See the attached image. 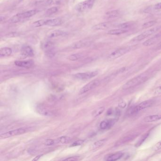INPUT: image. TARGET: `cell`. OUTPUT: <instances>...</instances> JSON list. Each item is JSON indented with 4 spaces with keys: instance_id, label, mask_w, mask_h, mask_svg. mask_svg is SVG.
Instances as JSON below:
<instances>
[{
    "instance_id": "obj_1",
    "label": "cell",
    "mask_w": 161,
    "mask_h": 161,
    "mask_svg": "<svg viewBox=\"0 0 161 161\" xmlns=\"http://www.w3.org/2000/svg\"><path fill=\"white\" fill-rule=\"evenodd\" d=\"M147 79L148 77L146 74H141L126 82L122 87V89L124 90H128L129 88L138 86L139 85L146 82Z\"/></svg>"
},
{
    "instance_id": "obj_2",
    "label": "cell",
    "mask_w": 161,
    "mask_h": 161,
    "mask_svg": "<svg viewBox=\"0 0 161 161\" xmlns=\"http://www.w3.org/2000/svg\"><path fill=\"white\" fill-rule=\"evenodd\" d=\"M38 12L37 10H28L24 12L18 13L14 15L9 19V22L10 23H16L20 22L21 20L25 19H27L33 16Z\"/></svg>"
},
{
    "instance_id": "obj_3",
    "label": "cell",
    "mask_w": 161,
    "mask_h": 161,
    "mask_svg": "<svg viewBox=\"0 0 161 161\" xmlns=\"http://www.w3.org/2000/svg\"><path fill=\"white\" fill-rule=\"evenodd\" d=\"M96 0H86L78 4L75 7L76 10L78 12H85L92 9Z\"/></svg>"
},
{
    "instance_id": "obj_4",
    "label": "cell",
    "mask_w": 161,
    "mask_h": 161,
    "mask_svg": "<svg viewBox=\"0 0 161 161\" xmlns=\"http://www.w3.org/2000/svg\"><path fill=\"white\" fill-rule=\"evenodd\" d=\"M154 103V101L152 100H146V101H144L135 107L130 109L128 111V114L130 115H132L137 113L141 110L151 107V106L153 105Z\"/></svg>"
},
{
    "instance_id": "obj_5",
    "label": "cell",
    "mask_w": 161,
    "mask_h": 161,
    "mask_svg": "<svg viewBox=\"0 0 161 161\" xmlns=\"http://www.w3.org/2000/svg\"><path fill=\"white\" fill-rule=\"evenodd\" d=\"M42 48L44 51L46 56L52 58L56 54V49L54 46V43L50 41H47L44 43L42 45Z\"/></svg>"
},
{
    "instance_id": "obj_6",
    "label": "cell",
    "mask_w": 161,
    "mask_h": 161,
    "mask_svg": "<svg viewBox=\"0 0 161 161\" xmlns=\"http://www.w3.org/2000/svg\"><path fill=\"white\" fill-rule=\"evenodd\" d=\"M131 49V47H125L118 49L110 54L108 56V59L110 60L116 59L130 52Z\"/></svg>"
},
{
    "instance_id": "obj_7",
    "label": "cell",
    "mask_w": 161,
    "mask_h": 161,
    "mask_svg": "<svg viewBox=\"0 0 161 161\" xmlns=\"http://www.w3.org/2000/svg\"><path fill=\"white\" fill-rule=\"evenodd\" d=\"M100 84V81L98 79H94L87 84L85 86L81 88L79 92V94L86 93L87 92L96 88Z\"/></svg>"
},
{
    "instance_id": "obj_8",
    "label": "cell",
    "mask_w": 161,
    "mask_h": 161,
    "mask_svg": "<svg viewBox=\"0 0 161 161\" xmlns=\"http://www.w3.org/2000/svg\"><path fill=\"white\" fill-rule=\"evenodd\" d=\"M98 74V71H97L86 72L75 74L74 75V77L76 79H79V80H87L96 77Z\"/></svg>"
},
{
    "instance_id": "obj_9",
    "label": "cell",
    "mask_w": 161,
    "mask_h": 161,
    "mask_svg": "<svg viewBox=\"0 0 161 161\" xmlns=\"http://www.w3.org/2000/svg\"><path fill=\"white\" fill-rule=\"evenodd\" d=\"M159 29V27H155L149 30H146V31L144 32L143 33L140 34L139 35H137L135 38H134L133 39H132V41L139 42L142 40L153 34H155L156 32L158 31Z\"/></svg>"
},
{
    "instance_id": "obj_10",
    "label": "cell",
    "mask_w": 161,
    "mask_h": 161,
    "mask_svg": "<svg viewBox=\"0 0 161 161\" xmlns=\"http://www.w3.org/2000/svg\"><path fill=\"white\" fill-rule=\"evenodd\" d=\"M26 132V130L25 128H18L16 130H13L6 132L5 133L2 134L1 135V138L6 139V138H8V137H12L14 136L21 135L22 134L25 133Z\"/></svg>"
},
{
    "instance_id": "obj_11",
    "label": "cell",
    "mask_w": 161,
    "mask_h": 161,
    "mask_svg": "<svg viewBox=\"0 0 161 161\" xmlns=\"http://www.w3.org/2000/svg\"><path fill=\"white\" fill-rule=\"evenodd\" d=\"M117 121L115 119H111L108 120H104L102 121L100 124V128L102 130H108L115 124Z\"/></svg>"
},
{
    "instance_id": "obj_12",
    "label": "cell",
    "mask_w": 161,
    "mask_h": 161,
    "mask_svg": "<svg viewBox=\"0 0 161 161\" xmlns=\"http://www.w3.org/2000/svg\"><path fill=\"white\" fill-rule=\"evenodd\" d=\"M20 53L22 56L30 57L34 56V52L31 47L28 45H23L20 50Z\"/></svg>"
},
{
    "instance_id": "obj_13",
    "label": "cell",
    "mask_w": 161,
    "mask_h": 161,
    "mask_svg": "<svg viewBox=\"0 0 161 161\" xmlns=\"http://www.w3.org/2000/svg\"><path fill=\"white\" fill-rule=\"evenodd\" d=\"M91 44V41L87 39H84L73 43L72 45V47L73 49H81V48L89 46Z\"/></svg>"
},
{
    "instance_id": "obj_14",
    "label": "cell",
    "mask_w": 161,
    "mask_h": 161,
    "mask_svg": "<svg viewBox=\"0 0 161 161\" xmlns=\"http://www.w3.org/2000/svg\"><path fill=\"white\" fill-rule=\"evenodd\" d=\"M113 23L112 22H105L96 24L92 27V28L95 30H103L108 29L113 26Z\"/></svg>"
},
{
    "instance_id": "obj_15",
    "label": "cell",
    "mask_w": 161,
    "mask_h": 161,
    "mask_svg": "<svg viewBox=\"0 0 161 161\" xmlns=\"http://www.w3.org/2000/svg\"><path fill=\"white\" fill-rule=\"evenodd\" d=\"M161 39V33L158 34L156 35H154V37L150 38L144 42L143 45L146 46H149L151 45L156 44L157 42L159 41Z\"/></svg>"
},
{
    "instance_id": "obj_16",
    "label": "cell",
    "mask_w": 161,
    "mask_h": 161,
    "mask_svg": "<svg viewBox=\"0 0 161 161\" xmlns=\"http://www.w3.org/2000/svg\"><path fill=\"white\" fill-rule=\"evenodd\" d=\"M37 112L40 115L45 116H52L53 114L52 111L44 107V106L39 105L37 107Z\"/></svg>"
},
{
    "instance_id": "obj_17",
    "label": "cell",
    "mask_w": 161,
    "mask_h": 161,
    "mask_svg": "<svg viewBox=\"0 0 161 161\" xmlns=\"http://www.w3.org/2000/svg\"><path fill=\"white\" fill-rule=\"evenodd\" d=\"M32 60H16L14 62L15 65L18 67L25 68H30L33 65Z\"/></svg>"
},
{
    "instance_id": "obj_18",
    "label": "cell",
    "mask_w": 161,
    "mask_h": 161,
    "mask_svg": "<svg viewBox=\"0 0 161 161\" xmlns=\"http://www.w3.org/2000/svg\"><path fill=\"white\" fill-rule=\"evenodd\" d=\"M63 23V21L62 19L59 18H55V19H50L46 20L45 25L50 26H58Z\"/></svg>"
},
{
    "instance_id": "obj_19",
    "label": "cell",
    "mask_w": 161,
    "mask_h": 161,
    "mask_svg": "<svg viewBox=\"0 0 161 161\" xmlns=\"http://www.w3.org/2000/svg\"><path fill=\"white\" fill-rule=\"evenodd\" d=\"M66 35V33L62 30H54L49 32L47 34V36L48 38H52L64 36Z\"/></svg>"
},
{
    "instance_id": "obj_20",
    "label": "cell",
    "mask_w": 161,
    "mask_h": 161,
    "mask_svg": "<svg viewBox=\"0 0 161 161\" xmlns=\"http://www.w3.org/2000/svg\"><path fill=\"white\" fill-rule=\"evenodd\" d=\"M137 135H138L137 134H132V135L126 136V137H125L124 138L121 139L120 140H119L118 142H117L115 145L116 146H120V145L128 142L129 141H131L132 140L135 139V137H137Z\"/></svg>"
},
{
    "instance_id": "obj_21",
    "label": "cell",
    "mask_w": 161,
    "mask_h": 161,
    "mask_svg": "<svg viewBox=\"0 0 161 161\" xmlns=\"http://www.w3.org/2000/svg\"><path fill=\"white\" fill-rule=\"evenodd\" d=\"M160 119H161V115H151L145 117L143 119V121L146 122H152L158 121Z\"/></svg>"
},
{
    "instance_id": "obj_22",
    "label": "cell",
    "mask_w": 161,
    "mask_h": 161,
    "mask_svg": "<svg viewBox=\"0 0 161 161\" xmlns=\"http://www.w3.org/2000/svg\"><path fill=\"white\" fill-rule=\"evenodd\" d=\"M124 155V154L121 152H117L107 156L106 160L108 161H115L120 159Z\"/></svg>"
},
{
    "instance_id": "obj_23",
    "label": "cell",
    "mask_w": 161,
    "mask_h": 161,
    "mask_svg": "<svg viewBox=\"0 0 161 161\" xmlns=\"http://www.w3.org/2000/svg\"><path fill=\"white\" fill-rule=\"evenodd\" d=\"M12 53V50L9 47H3L0 49V56L5 57L10 56Z\"/></svg>"
},
{
    "instance_id": "obj_24",
    "label": "cell",
    "mask_w": 161,
    "mask_h": 161,
    "mask_svg": "<svg viewBox=\"0 0 161 161\" xmlns=\"http://www.w3.org/2000/svg\"><path fill=\"white\" fill-rule=\"evenodd\" d=\"M127 30H125V29L119 28V29H112V30H109L107 32V34L110 35H120L121 34H124V33L127 32Z\"/></svg>"
},
{
    "instance_id": "obj_25",
    "label": "cell",
    "mask_w": 161,
    "mask_h": 161,
    "mask_svg": "<svg viewBox=\"0 0 161 161\" xmlns=\"http://www.w3.org/2000/svg\"><path fill=\"white\" fill-rule=\"evenodd\" d=\"M106 140H107L106 139H103L100 140L99 141H96L93 144L91 149L92 150H96L99 149L100 147L103 146L105 143Z\"/></svg>"
},
{
    "instance_id": "obj_26",
    "label": "cell",
    "mask_w": 161,
    "mask_h": 161,
    "mask_svg": "<svg viewBox=\"0 0 161 161\" xmlns=\"http://www.w3.org/2000/svg\"><path fill=\"white\" fill-rule=\"evenodd\" d=\"M120 15V12L118 10H113L107 12L105 16L108 18H115L118 17Z\"/></svg>"
},
{
    "instance_id": "obj_27",
    "label": "cell",
    "mask_w": 161,
    "mask_h": 161,
    "mask_svg": "<svg viewBox=\"0 0 161 161\" xmlns=\"http://www.w3.org/2000/svg\"><path fill=\"white\" fill-rule=\"evenodd\" d=\"M59 10V8L57 7H53L49 9H47L45 11V15L47 16H50L55 14L58 12Z\"/></svg>"
},
{
    "instance_id": "obj_28",
    "label": "cell",
    "mask_w": 161,
    "mask_h": 161,
    "mask_svg": "<svg viewBox=\"0 0 161 161\" xmlns=\"http://www.w3.org/2000/svg\"><path fill=\"white\" fill-rule=\"evenodd\" d=\"M45 22H46L45 19H40V20H37V21L33 22L32 26L33 27L37 28V27L45 25Z\"/></svg>"
},
{
    "instance_id": "obj_29",
    "label": "cell",
    "mask_w": 161,
    "mask_h": 161,
    "mask_svg": "<svg viewBox=\"0 0 161 161\" xmlns=\"http://www.w3.org/2000/svg\"><path fill=\"white\" fill-rule=\"evenodd\" d=\"M82 57V55L81 53H75L68 57V59L71 61H75L80 59Z\"/></svg>"
},
{
    "instance_id": "obj_30",
    "label": "cell",
    "mask_w": 161,
    "mask_h": 161,
    "mask_svg": "<svg viewBox=\"0 0 161 161\" xmlns=\"http://www.w3.org/2000/svg\"><path fill=\"white\" fill-rule=\"evenodd\" d=\"M105 109L104 107H100L99 108H97V109L95 110L92 113V115L94 117L99 116L100 115H101L103 112V111H105Z\"/></svg>"
},
{
    "instance_id": "obj_31",
    "label": "cell",
    "mask_w": 161,
    "mask_h": 161,
    "mask_svg": "<svg viewBox=\"0 0 161 161\" xmlns=\"http://www.w3.org/2000/svg\"><path fill=\"white\" fill-rule=\"evenodd\" d=\"M132 25L133 23L131 22H125L119 24L117 26L120 29H125L130 28V26H132Z\"/></svg>"
},
{
    "instance_id": "obj_32",
    "label": "cell",
    "mask_w": 161,
    "mask_h": 161,
    "mask_svg": "<svg viewBox=\"0 0 161 161\" xmlns=\"http://www.w3.org/2000/svg\"><path fill=\"white\" fill-rule=\"evenodd\" d=\"M71 140V139L70 137H62L57 140V141L60 144H66L70 142Z\"/></svg>"
},
{
    "instance_id": "obj_33",
    "label": "cell",
    "mask_w": 161,
    "mask_h": 161,
    "mask_svg": "<svg viewBox=\"0 0 161 161\" xmlns=\"http://www.w3.org/2000/svg\"><path fill=\"white\" fill-rule=\"evenodd\" d=\"M64 0H47L46 3L49 5H59L63 3Z\"/></svg>"
},
{
    "instance_id": "obj_34",
    "label": "cell",
    "mask_w": 161,
    "mask_h": 161,
    "mask_svg": "<svg viewBox=\"0 0 161 161\" xmlns=\"http://www.w3.org/2000/svg\"><path fill=\"white\" fill-rule=\"evenodd\" d=\"M157 23V22L155 20H152L150 22H147L144 23L142 27L143 28H150L151 26H153Z\"/></svg>"
},
{
    "instance_id": "obj_35",
    "label": "cell",
    "mask_w": 161,
    "mask_h": 161,
    "mask_svg": "<svg viewBox=\"0 0 161 161\" xmlns=\"http://www.w3.org/2000/svg\"><path fill=\"white\" fill-rule=\"evenodd\" d=\"M56 142V141L54 140L48 139L45 140L44 142V145L47 146H53V145H54Z\"/></svg>"
},
{
    "instance_id": "obj_36",
    "label": "cell",
    "mask_w": 161,
    "mask_h": 161,
    "mask_svg": "<svg viewBox=\"0 0 161 161\" xmlns=\"http://www.w3.org/2000/svg\"><path fill=\"white\" fill-rule=\"evenodd\" d=\"M149 133L146 134H145V135H144L142 137H141V139L139 140V141L137 142V146H139L140 145H141V144H142V143L144 141H145V139H146V138H147V136H149Z\"/></svg>"
},
{
    "instance_id": "obj_37",
    "label": "cell",
    "mask_w": 161,
    "mask_h": 161,
    "mask_svg": "<svg viewBox=\"0 0 161 161\" xmlns=\"http://www.w3.org/2000/svg\"><path fill=\"white\" fill-rule=\"evenodd\" d=\"M83 143H84V140H77L73 143L72 144L71 146L72 147L78 146H80V145H82Z\"/></svg>"
},
{
    "instance_id": "obj_38",
    "label": "cell",
    "mask_w": 161,
    "mask_h": 161,
    "mask_svg": "<svg viewBox=\"0 0 161 161\" xmlns=\"http://www.w3.org/2000/svg\"><path fill=\"white\" fill-rule=\"evenodd\" d=\"M153 149L155 151H158V150L161 149V140L155 144L153 148Z\"/></svg>"
},
{
    "instance_id": "obj_39",
    "label": "cell",
    "mask_w": 161,
    "mask_h": 161,
    "mask_svg": "<svg viewBox=\"0 0 161 161\" xmlns=\"http://www.w3.org/2000/svg\"><path fill=\"white\" fill-rule=\"evenodd\" d=\"M154 94H161V86L157 87L155 89V91H154Z\"/></svg>"
},
{
    "instance_id": "obj_40",
    "label": "cell",
    "mask_w": 161,
    "mask_h": 161,
    "mask_svg": "<svg viewBox=\"0 0 161 161\" xmlns=\"http://www.w3.org/2000/svg\"><path fill=\"white\" fill-rule=\"evenodd\" d=\"M153 9L155 10H159L161 9V3H158L153 7Z\"/></svg>"
},
{
    "instance_id": "obj_41",
    "label": "cell",
    "mask_w": 161,
    "mask_h": 161,
    "mask_svg": "<svg viewBox=\"0 0 161 161\" xmlns=\"http://www.w3.org/2000/svg\"><path fill=\"white\" fill-rule=\"evenodd\" d=\"M78 157H71L68 158L64 159V161H77L78 160Z\"/></svg>"
},
{
    "instance_id": "obj_42",
    "label": "cell",
    "mask_w": 161,
    "mask_h": 161,
    "mask_svg": "<svg viewBox=\"0 0 161 161\" xmlns=\"http://www.w3.org/2000/svg\"><path fill=\"white\" fill-rule=\"evenodd\" d=\"M119 105L120 106V107H121V108H124L126 106V103L124 101H121V102H120V103H119Z\"/></svg>"
},
{
    "instance_id": "obj_43",
    "label": "cell",
    "mask_w": 161,
    "mask_h": 161,
    "mask_svg": "<svg viewBox=\"0 0 161 161\" xmlns=\"http://www.w3.org/2000/svg\"><path fill=\"white\" fill-rule=\"evenodd\" d=\"M157 49H158V50L161 49V42L158 44Z\"/></svg>"
},
{
    "instance_id": "obj_44",
    "label": "cell",
    "mask_w": 161,
    "mask_h": 161,
    "mask_svg": "<svg viewBox=\"0 0 161 161\" xmlns=\"http://www.w3.org/2000/svg\"><path fill=\"white\" fill-rule=\"evenodd\" d=\"M41 156H42V155H39V156H37L36 158H35L34 159H33V161H37V160H38L39 158H40Z\"/></svg>"
},
{
    "instance_id": "obj_45",
    "label": "cell",
    "mask_w": 161,
    "mask_h": 161,
    "mask_svg": "<svg viewBox=\"0 0 161 161\" xmlns=\"http://www.w3.org/2000/svg\"><path fill=\"white\" fill-rule=\"evenodd\" d=\"M4 19H5V17L4 16H1V18H0V21H1V22H3V20H4Z\"/></svg>"
},
{
    "instance_id": "obj_46",
    "label": "cell",
    "mask_w": 161,
    "mask_h": 161,
    "mask_svg": "<svg viewBox=\"0 0 161 161\" xmlns=\"http://www.w3.org/2000/svg\"><path fill=\"white\" fill-rule=\"evenodd\" d=\"M19 1H22L23 0H19Z\"/></svg>"
}]
</instances>
